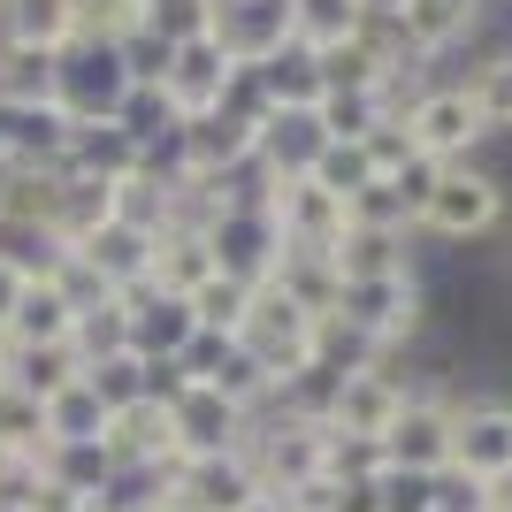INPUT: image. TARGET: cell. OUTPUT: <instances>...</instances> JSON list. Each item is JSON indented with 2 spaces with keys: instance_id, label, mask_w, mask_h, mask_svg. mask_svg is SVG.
Listing matches in <instances>:
<instances>
[{
  "instance_id": "obj_1",
  "label": "cell",
  "mask_w": 512,
  "mask_h": 512,
  "mask_svg": "<svg viewBox=\"0 0 512 512\" xmlns=\"http://www.w3.org/2000/svg\"><path fill=\"white\" fill-rule=\"evenodd\" d=\"M505 222H512V184L490 161H459V169H444V184L428 192L413 237L436 245V253H467V245H497Z\"/></svg>"
},
{
  "instance_id": "obj_2",
  "label": "cell",
  "mask_w": 512,
  "mask_h": 512,
  "mask_svg": "<svg viewBox=\"0 0 512 512\" xmlns=\"http://www.w3.org/2000/svg\"><path fill=\"white\" fill-rule=\"evenodd\" d=\"M428 321H436L428 276H398V283H352L329 329H344V337L360 344V352H375V360H406L413 344L428 337Z\"/></svg>"
},
{
  "instance_id": "obj_3",
  "label": "cell",
  "mask_w": 512,
  "mask_h": 512,
  "mask_svg": "<svg viewBox=\"0 0 512 512\" xmlns=\"http://www.w3.org/2000/svg\"><path fill=\"white\" fill-rule=\"evenodd\" d=\"M398 115H406L413 153H421V161H444V169L482 161V146H490V130H482V115H474V100H467L459 77H428V85H413L406 100H398Z\"/></svg>"
},
{
  "instance_id": "obj_4",
  "label": "cell",
  "mask_w": 512,
  "mask_h": 512,
  "mask_svg": "<svg viewBox=\"0 0 512 512\" xmlns=\"http://www.w3.org/2000/svg\"><path fill=\"white\" fill-rule=\"evenodd\" d=\"M207 245H214V268L230 283H245V291H268V283H276L283 230H276V214H268V199H260V169H253V184L207 222Z\"/></svg>"
},
{
  "instance_id": "obj_5",
  "label": "cell",
  "mask_w": 512,
  "mask_h": 512,
  "mask_svg": "<svg viewBox=\"0 0 512 512\" xmlns=\"http://www.w3.org/2000/svg\"><path fill=\"white\" fill-rule=\"evenodd\" d=\"M237 344H245V352L268 367V383L283 390L306 360H321V321L299 314V306H291L276 283H268V291H253V306H245V329H237Z\"/></svg>"
},
{
  "instance_id": "obj_6",
  "label": "cell",
  "mask_w": 512,
  "mask_h": 512,
  "mask_svg": "<svg viewBox=\"0 0 512 512\" xmlns=\"http://www.w3.org/2000/svg\"><path fill=\"white\" fill-rule=\"evenodd\" d=\"M130 92H138V85H130L123 54L100 46V39H77L62 62H54V107H62L77 130H85V123H115Z\"/></svg>"
},
{
  "instance_id": "obj_7",
  "label": "cell",
  "mask_w": 512,
  "mask_h": 512,
  "mask_svg": "<svg viewBox=\"0 0 512 512\" xmlns=\"http://www.w3.org/2000/svg\"><path fill=\"white\" fill-rule=\"evenodd\" d=\"M260 199H268L291 253H337L344 230H352V207L329 184H314V176H260Z\"/></svg>"
},
{
  "instance_id": "obj_8",
  "label": "cell",
  "mask_w": 512,
  "mask_h": 512,
  "mask_svg": "<svg viewBox=\"0 0 512 512\" xmlns=\"http://www.w3.org/2000/svg\"><path fill=\"white\" fill-rule=\"evenodd\" d=\"M490 0H406L398 8V39H406V54H413V69L421 77H436V62H451L459 46H482V31H490Z\"/></svg>"
},
{
  "instance_id": "obj_9",
  "label": "cell",
  "mask_w": 512,
  "mask_h": 512,
  "mask_svg": "<svg viewBox=\"0 0 512 512\" xmlns=\"http://www.w3.org/2000/svg\"><path fill=\"white\" fill-rule=\"evenodd\" d=\"M451 467L474 482L512 474V390H467L451 406Z\"/></svg>"
},
{
  "instance_id": "obj_10",
  "label": "cell",
  "mask_w": 512,
  "mask_h": 512,
  "mask_svg": "<svg viewBox=\"0 0 512 512\" xmlns=\"http://www.w3.org/2000/svg\"><path fill=\"white\" fill-rule=\"evenodd\" d=\"M245 459H253L260 490H276V497H291L314 474H329L321 467V421H291V413H260L253 436H245Z\"/></svg>"
},
{
  "instance_id": "obj_11",
  "label": "cell",
  "mask_w": 512,
  "mask_h": 512,
  "mask_svg": "<svg viewBox=\"0 0 512 512\" xmlns=\"http://www.w3.org/2000/svg\"><path fill=\"white\" fill-rule=\"evenodd\" d=\"M406 398H413V367L406 360H367V367L344 375L337 406H329V428H337V436H375V444H383L390 421L406 413Z\"/></svg>"
},
{
  "instance_id": "obj_12",
  "label": "cell",
  "mask_w": 512,
  "mask_h": 512,
  "mask_svg": "<svg viewBox=\"0 0 512 512\" xmlns=\"http://www.w3.org/2000/svg\"><path fill=\"white\" fill-rule=\"evenodd\" d=\"M169 421H176V467L184 459H222V451H245V436H253L260 413L230 406L222 390L192 383L184 398H169Z\"/></svg>"
},
{
  "instance_id": "obj_13",
  "label": "cell",
  "mask_w": 512,
  "mask_h": 512,
  "mask_svg": "<svg viewBox=\"0 0 512 512\" xmlns=\"http://www.w3.org/2000/svg\"><path fill=\"white\" fill-rule=\"evenodd\" d=\"M214 46L237 69H260L291 46V0H214Z\"/></svg>"
},
{
  "instance_id": "obj_14",
  "label": "cell",
  "mask_w": 512,
  "mask_h": 512,
  "mask_svg": "<svg viewBox=\"0 0 512 512\" xmlns=\"http://www.w3.org/2000/svg\"><path fill=\"white\" fill-rule=\"evenodd\" d=\"M230 77H237V62L222 54L214 39H192V46H176L169 54V77H161V100H169V115L176 123H199V115H214L222 107V92H230Z\"/></svg>"
},
{
  "instance_id": "obj_15",
  "label": "cell",
  "mask_w": 512,
  "mask_h": 512,
  "mask_svg": "<svg viewBox=\"0 0 512 512\" xmlns=\"http://www.w3.org/2000/svg\"><path fill=\"white\" fill-rule=\"evenodd\" d=\"M107 459L123 474H161L176 467V421L161 398H138V406L107 413Z\"/></svg>"
},
{
  "instance_id": "obj_16",
  "label": "cell",
  "mask_w": 512,
  "mask_h": 512,
  "mask_svg": "<svg viewBox=\"0 0 512 512\" xmlns=\"http://www.w3.org/2000/svg\"><path fill=\"white\" fill-rule=\"evenodd\" d=\"M169 497L192 512H245L260 497V474L245 451H222V459H184V467L169 474Z\"/></svg>"
},
{
  "instance_id": "obj_17",
  "label": "cell",
  "mask_w": 512,
  "mask_h": 512,
  "mask_svg": "<svg viewBox=\"0 0 512 512\" xmlns=\"http://www.w3.org/2000/svg\"><path fill=\"white\" fill-rule=\"evenodd\" d=\"M337 283H398V276H421V237L413 230H344L337 253Z\"/></svg>"
},
{
  "instance_id": "obj_18",
  "label": "cell",
  "mask_w": 512,
  "mask_h": 512,
  "mask_svg": "<svg viewBox=\"0 0 512 512\" xmlns=\"http://www.w3.org/2000/svg\"><path fill=\"white\" fill-rule=\"evenodd\" d=\"M199 337L192 299H169V291H130V352L138 360H184V344Z\"/></svg>"
},
{
  "instance_id": "obj_19",
  "label": "cell",
  "mask_w": 512,
  "mask_h": 512,
  "mask_svg": "<svg viewBox=\"0 0 512 512\" xmlns=\"http://www.w3.org/2000/svg\"><path fill=\"white\" fill-rule=\"evenodd\" d=\"M0 39L39 46V54H69L85 39V0H0Z\"/></svg>"
},
{
  "instance_id": "obj_20",
  "label": "cell",
  "mask_w": 512,
  "mask_h": 512,
  "mask_svg": "<svg viewBox=\"0 0 512 512\" xmlns=\"http://www.w3.org/2000/svg\"><path fill=\"white\" fill-rule=\"evenodd\" d=\"M107 222H115V184H100V176H62V169H54V214H46V230L77 253V245H92Z\"/></svg>"
},
{
  "instance_id": "obj_21",
  "label": "cell",
  "mask_w": 512,
  "mask_h": 512,
  "mask_svg": "<svg viewBox=\"0 0 512 512\" xmlns=\"http://www.w3.org/2000/svg\"><path fill=\"white\" fill-rule=\"evenodd\" d=\"M77 260H85L92 276L123 299V291H146L153 283V237L146 230H130V222H107L92 245H77Z\"/></svg>"
},
{
  "instance_id": "obj_22",
  "label": "cell",
  "mask_w": 512,
  "mask_h": 512,
  "mask_svg": "<svg viewBox=\"0 0 512 512\" xmlns=\"http://www.w3.org/2000/svg\"><path fill=\"white\" fill-rule=\"evenodd\" d=\"M459 85H467L482 130H490V138H512V39H482L467 54V69H459Z\"/></svg>"
},
{
  "instance_id": "obj_23",
  "label": "cell",
  "mask_w": 512,
  "mask_h": 512,
  "mask_svg": "<svg viewBox=\"0 0 512 512\" xmlns=\"http://www.w3.org/2000/svg\"><path fill=\"white\" fill-rule=\"evenodd\" d=\"M214 276H222V268H214L207 230H161V237H153V283H146V291H169V299H199Z\"/></svg>"
},
{
  "instance_id": "obj_24",
  "label": "cell",
  "mask_w": 512,
  "mask_h": 512,
  "mask_svg": "<svg viewBox=\"0 0 512 512\" xmlns=\"http://www.w3.org/2000/svg\"><path fill=\"white\" fill-rule=\"evenodd\" d=\"M0 337L16 344V352H46V344H77V306L54 291V283H23L16 314H8V329Z\"/></svg>"
},
{
  "instance_id": "obj_25",
  "label": "cell",
  "mask_w": 512,
  "mask_h": 512,
  "mask_svg": "<svg viewBox=\"0 0 512 512\" xmlns=\"http://www.w3.org/2000/svg\"><path fill=\"white\" fill-rule=\"evenodd\" d=\"M69 130L77 123H69L62 107H0V138L16 153V169H62Z\"/></svg>"
},
{
  "instance_id": "obj_26",
  "label": "cell",
  "mask_w": 512,
  "mask_h": 512,
  "mask_svg": "<svg viewBox=\"0 0 512 512\" xmlns=\"http://www.w3.org/2000/svg\"><path fill=\"white\" fill-rule=\"evenodd\" d=\"M138 161H146V146H138L123 123H85V130H69L62 176H100V184H123Z\"/></svg>"
},
{
  "instance_id": "obj_27",
  "label": "cell",
  "mask_w": 512,
  "mask_h": 512,
  "mask_svg": "<svg viewBox=\"0 0 512 512\" xmlns=\"http://www.w3.org/2000/svg\"><path fill=\"white\" fill-rule=\"evenodd\" d=\"M253 77H260V92H268V107H276V115H314V107L329 100L321 54H306V46H283L276 62H260Z\"/></svg>"
},
{
  "instance_id": "obj_28",
  "label": "cell",
  "mask_w": 512,
  "mask_h": 512,
  "mask_svg": "<svg viewBox=\"0 0 512 512\" xmlns=\"http://www.w3.org/2000/svg\"><path fill=\"white\" fill-rule=\"evenodd\" d=\"M276 291L299 306V314H314L321 329H329V321H337V306H344V283H337V260H329V253H291V245H283Z\"/></svg>"
},
{
  "instance_id": "obj_29",
  "label": "cell",
  "mask_w": 512,
  "mask_h": 512,
  "mask_svg": "<svg viewBox=\"0 0 512 512\" xmlns=\"http://www.w3.org/2000/svg\"><path fill=\"white\" fill-rule=\"evenodd\" d=\"M321 146H329V130L314 115H268L260 123V176H306Z\"/></svg>"
},
{
  "instance_id": "obj_30",
  "label": "cell",
  "mask_w": 512,
  "mask_h": 512,
  "mask_svg": "<svg viewBox=\"0 0 512 512\" xmlns=\"http://www.w3.org/2000/svg\"><path fill=\"white\" fill-rule=\"evenodd\" d=\"M39 474L62 482V490H77V497H115V482H123V467L107 459V444H46Z\"/></svg>"
},
{
  "instance_id": "obj_31",
  "label": "cell",
  "mask_w": 512,
  "mask_h": 512,
  "mask_svg": "<svg viewBox=\"0 0 512 512\" xmlns=\"http://www.w3.org/2000/svg\"><path fill=\"white\" fill-rule=\"evenodd\" d=\"M360 31H367L360 0H291V46H306V54H329Z\"/></svg>"
},
{
  "instance_id": "obj_32",
  "label": "cell",
  "mask_w": 512,
  "mask_h": 512,
  "mask_svg": "<svg viewBox=\"0 0 512 512\" xmlns=\"http://www.w3.org/2000/svg\"><path fill=\"white\" fill-rule=\"evenodd\" d=\"M54 62L62 54L0 39V107H54Z\"/></svg>"
},
{
  "instance_id": "obj_33",
  "label": "cell",
  "mask_w": 512,
  "mask_h": 512,
  "mask_svg": "<svg viewBox=\"0 0 512 512\" xmlns=\"http://www.w3.org/2000/svg\"><path fill=\"white\" fill-rule=\"evenodd\" d=\"M85 390L107 413H123V406H138V398H153V367L138 360V352H107V360H85Z\"/></svg>"
},
{
  "instance_id": "obj_34",
  "label": "cell",
  "mask_w": 512,
  "mask_h": 512,
  "mask_svg": "<svg viewBox=\"0 0 512 512\" xmlns=\"http://www.w3.org/2000/svg\"><path fill=\"white\" fill-rule=\"evenodd\" d=\"M46 451V406L23 383H0V459H39Z\"/></svg>"
},
{
  "instance_id": "obj_35",
  "label": "cell",
  "mask_w": 512,
  "mask_h": 512,
  "mask_svg": "<svg viewBox=\"0 0 512 512\" xmlns=\"http://www.w3.org/2000/svg\"><path fill=\"white\" fill-rule=\"evenodd\" d=\"M46 444H107V406L85 383H69L62 398H46Z\"/></svg>"
},
{
  "instance_id": "obj_36",
  "label": "cell",
  "mask_w": 512,
  "mask_h": 512,
  "mask_svg": "<svg viewBox=\"0 0 512 512\" xmlns=\"http://www.w3.org/2000/svg\"><path fill=\"white\" fill-rule=\"evenodd\" d=\"M207 390H222V398H230V406H245V413H268V406H276V383H268V367H260L245 344H230V352H222V367L207 375Z\"/></svg>"
},
{
  "instance_id": "obj_37",
  "label": "cell",
  "mask_w": 512,
  "mask_h": 512,
  "mask_svg": "<svg viewBox=\"0 0 512 512\" xmlns=\"http://www.w3.org/2000/svg\"><path fill=\"white\" fill-rule=\"evenodd\" d=\"M390 107H398L390 92H329V100L314 107V123L329 130V138H344V146H360V138H367L375 123H383Z\"/></svg>"
},
{
  "instance_id": "obj_38",
  "label": "cell",
  "mask_w": 512,
  "mask_h": 512,
  "mask_svg": "<svg viewBox=\"0 0 512 512\" xmlns=\"http://www.w3.org/2000/svg\"><path fill=\"white\" fill-rule=\"evenodd\" d=\"M16 383L31 398H62L69 383H85V360H77V344H46V352H16Z\"/></svg>"
},
{
  "instance_id": "obj_39",
  "label": "cell",
  "mask_w": 512,
  "mask_h": 512,
  "mask_svg": "<svg viewBox=\"0 0 512 512\" xmlns=\"http://www.w3.org/2000/svg\"><path fill=\"white\" fill-rule=\"evenodd\" d=\"M321 467H329V482H383L390 459L375 436H337V428H321Z\"/></svg>"
},
{
  "instance_id": "obj_40",
  "label": "cell",
  "mask_w": 512,
  "mask_h": 512,
  "mask_svg": "<svg viewBox=\"0 0 512 512\" xmlns=\"http://www.w3.org/2000/svg\"><path fill=\"white\" fill-rule=\"evenodd\" d=\"M107 352H130V291L77 314V360H107Z\"/></svg>"
},
{
  "instance_id": "obj_41",
  "label": "cell",
  "mask_w": 512,
  "mask_h": 512,
  "mask_svg": "<svg viewBox=\"0 0 512 512\" xmlns=\"http://www.w3.org/2000/svg\"><path fill=\"white\" fill-rule=\"evenodd\" d=\"M146 31L169 46L214 39V0H146Z\"/></svg>"
},
{
  "instance_id": "obj_42",
  "label": "cell",
  "mask_w": 512,
  "mask_h": 512,
  "mask_svg": "<svg viewBox=\"0 0 512 512\" xmlns=\"http://www.w3.org/2000/svg\"><path fill=\"white\" fill-rule=\"evenodd\" d=\"M245 306H253V291H245V283L214 276L207 291L192 299V314H199V337H230V344H237V329H245Z\"/></svg>"
},
{
  "instance_id": "obj_43",
  "label": "cell",
  "mask_w": 512,
  "mask_h": 512,
  "mask_svg": "<svg viewBox=\"0 0 512 512\" xmlns=\"http://www.w3.org/2000/svg\"><path fill=\"white\" fill-rule=\"evenodd\" d=\"M314 184H329V192L344 199V207H352V192H367V184H375V169H367V153L360 146H344V138H329V146L314 153Z\"/></svg>"
},
{
  "instance_id": "obj_44",
  "label": "cell",
  "mask_w": 512,
  "mask_h": 512,
  "mask_svg": "<svg viewBox=\"0 0 512 512\" xmlns=\"http://www.w3.org/2000/svg\"><path fill=\"white\" fill-rule=\"evenodd\" d=\"M352 230H413V214H406V199H398L390 176H375L367 192H352Z\"/></svg>"
},
{
  "instance_id": "obj_45",
  "label": "cell",
  "mask_w": 512,
  "mask_h": 512,
  "mask_svg": "<svg viewBox=\"0 0 512 512\" xmlns=\"http://www.w3.org/2000/svg\"><path fill=\"white\" fill-rule=\"evenodd\" d=\"M138 31H146V0H85V39L123 46Z\"/></svg>"
},
{
  "instance_id": "obj_46",
  "label": "cell",
  "mask_w": 512,
  "mask_h": 512,
  "mask_svg": "<svg viewBox=\"0 0 512 512\" xmlns=\"http://www.w3.org/2000/svg\"><path fill=\"white\" fill-rule=\"evenodd\" d=\"M360 153H367V169H375V176H398V169H406V161H413L406 115H398V107H390L383 123H375V130H367V138H360Z\"/></svg>"
},
{
  "instance_id": "obj_47",
  "label": "cell",
  "mask_w": 512,
  "mask_h": 512,
  "mask_svg": "<svg viewBox=\"0 0 512 512\" xmlns=\"http://www.w3.org/2000/svg\"><path fill=\"white\" fill-rule=\"evenodd\" d=\"M115 54H123L130 85H146V92H153L161 77H169V54H176V46H169V39H153V31H138V39H123Z\"/></svg>"
},
{
  "instance_id": "obj_48",
  "label": "cell",
  "mask_w": 512,
  "mask_h": 512,
  "mask_svg": "<svg viewBox=\"0 0 512 512\" xmlns=\"http://www.w3.org/2000/svg\"><path fill=\"white\" fill-rule=\"evenodd\" d=\"M375 490H383V512H436V474H406V467H390Z\"/></svg>"
},
{
  "instance_id": "obj_49",
  "label": "cell",
  "mask_w": 512,
  "mask_h": 512,
  "mask_svg": "<svg viewBox=\"0 0 512 512\" xmlns=\"http://www.w3.org/2000/svg\"><path fill=\"white\" fill-rule=\"evenodd\" d=\"M390 184H398V199H406V214H413V222H421L428 192L444 184V161H421V153H413V161H406V169H398V176H390Z\"/></svg>"
},
{
  "instance_id": "obj_50",
  "label": "cell",
  "mask_w": 512,
  "mask_h": 512,
  "mask_svg": "<svg viewBox=\"0 0 512 512\" xmlns=\"http://www.w3.org/2000/svg\"><path fill=\"white\" fill-rule=\"evenodd\" d=\"M283 505H291V512H337V482H329V474H314V482H306V490H291Z\"/></svg>"
},
{
  "instance_id": "obj_51",
  "label": "cell",
  "mask_w": 512,
  "mask_h": 512,
  "mask_svg": "<svg viewBox=\"0 0 512 512\" xmlns=\"http://www.w3.org/2000/svg\"><path fill=\"white\" fill-rule=\"evenodd\" d=\"M490 283H497V306L512 314V222L497 230V260H490Z\"/></svg>"
},
{
  "instance_id": "obj_52",
  "label": "cell",
  "mask_w": 512,
  "mask_h": 512,
  "mask_svg": "<svg viewBox=\"0 0 512 512\" xmlns=\"http://www.w3.org/2000/svg\"><path fill=\"white\" fill-rule=\"evenodd\" d=\"M337 512H383V490L375 482H337Z\"/></svg>"
},
{
  "instance_id": "obj_53",
  "label": "cell",
  "mask_w": 512,
  "mask_h": 512,
  "mask_svg": "<svg viewBox=\"0 0 512 512\" xmlns=\"http://www.w3.org/2000/svg\"><path fill=\"white\" fill-rule=\"evenodd\" d=\"M482 512H512V474H497V482H482Z\"/></svg>"
},
{
  "instance_id": "obj_54",
  "label": "cell",
  "mask_w": 512,
  "mask_h": 512,
  "mask_svg": "<svg viewBox=\"0 0 512 512\" xmlns=\"http://www.w3.org/2000/svg\"><path fill=\"white\" fill-rule=\"evenodd\" d=\"M16 299H23V283L0 268V329H8V314H16Z\"/></svg>"
},
{
  "instance_id": "obj_55",
  "label": "cell",
  "mask_w": 512,
  "mask_h": 512,
  "mask_svg": "<svg viewBox=\"0 0 512 512\" xmlns=\"http://www.w3.org/2000/svg\"><path fill=\"white\" fill-rule=\"evenodd\" d=\"M245 512H291V505H283L276 490H260V497H253V505H245Z\"/></svg>"
},
{
  "instance_id": "obj_56",
  "label": "cell",
  "mask_w": 512,
  "mask_h": 512,
  "mask_svg": "<svg viewBox=\"0 0 512 512\" xmlns=\"http://www.w3.org/2000/svg\"><path fill=\"white\" fill-rule=\"evenodd\" d=\"M367 16H398V8H406V0H360Z\"/></svg>"
},
{
  "instance_id": "obj_57",
  "label": "cell",
  "mask_w": 512,
  "mask_h": 512,
  "mask_svg": "<svg viewBox=\"0 0 512 512\" xmlns=\"http://www.w3.org/2000/svg\"><path fill=\"white\" fill-rule=\"evenodd\" d=\"M8 176H16V153H8V138H0V184H8Z\"/></svg>"
},
{
  "instance_id": "obj_58",
  "label": "cell",
  "mask_w": 512,
  "mask_h": 512,
  "mask_svg": "<svg viewBox=\"0 0 512 512\" xmlns=\"http://www.w3.org/2000/svg\"><path fill=\"white\" fill-rule=\"evenodd\" d=\"M153 512H192V505H176V497H169V505H153Z\"/></svg>"
},
{
  "instance_id": "obj_59",
  "label": "cell",
  "mask_w": 512,
  "mask_h": 512,
  "mask_svg": "<svg viewBox=\"0 0 512 512\" xmlns=\"http://www.w3.org/2000/svg\"><path fill=\"white\" fill-rule=\"evenodd\" d=\"M0 512H16V505H0Z\"/></svg>"
}]
</instances>
